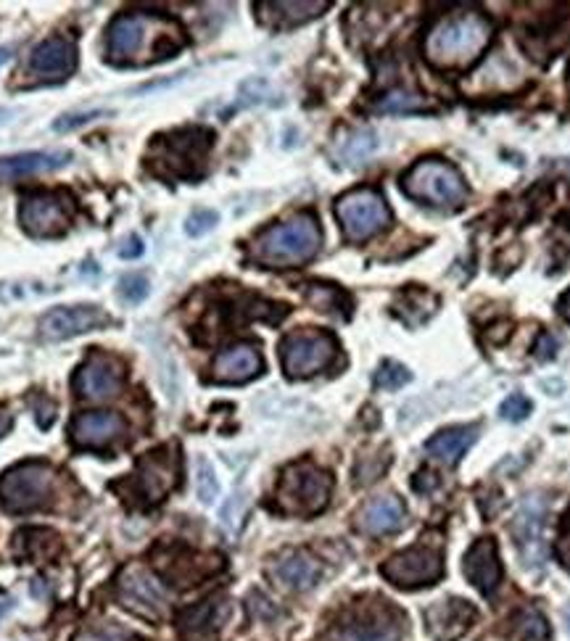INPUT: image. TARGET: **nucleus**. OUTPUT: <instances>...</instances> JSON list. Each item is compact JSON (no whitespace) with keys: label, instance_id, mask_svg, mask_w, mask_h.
<instances>
[{"label":"nucleus","instance_id":"1","mask_svg":"<svg viewBox=\"0 0 570 641\" xmlns=\"http://www.w3.org/2000/svg\"><path fill=\"white\" fill-rule=\"evenodd\" d=\"M188 45L175 19L154 11H127L107 32V58L116 66H143L172 58Z\"/></svg>","mask_w":570,"mask_h":641},{"label":"nucleus","instance_id":"2","mask_svg":"<svg viewBox=\"0 0 570 641\" xmlns=\"http://www.w3.org/2000/svg\"><path fill=\"white\" fill-rule=\"evenodd\" d=\"M494 40V24L481 11H451L431 26L423 53L431 66L444 71L470 69Z\"/></svg>","mask_w":570,"mask_h":641},{"label":"nucleus","instance_id":"3","mask_svg":"<svg viewBox=\"0 0 570 641\" xmlns=\"http://www.w3.org/2000/svg\"><path fill=\"white\" fill-rule=\"evenodd\" d=\"M320 246H323L320 222L310 211H304L261 230L252 243V256L265 267H301L317 256Z\"/></svg>","mask_w":570,"mask_h":641},{"label":"nucleus","instance_id":"4","mask_svg":"<svg viewBox=\"0 0 570 641\" xmlns=\"http://www.w3.org/2000/svg\"><path fill=\"white\" fill-rule=\"evenodd\" d=\"M214 132L188 128L159 135L148 148V169L161 180H199L206 169Z\"/></svg>","mask_w":570,"mask_h":641},{"label":"nucleus","instance_id":"5","mask_svg":"<svg viewBox=\"0 0 570 641\" xmlns=\"http://www.w3.org/2000/svg\"><path fill=\"white\" fill-rule=\"evenodd\" d=\"M333 475L312 462H297L286 467L275 488V510L288 518H312L331 501Z\"/></svg>","mask_w":570,"mask_h":641},{"label":"nucleus","instance_id":"6","mask_svg":"<svg viewBox=\"0 0 570 641\" xmlns=\"http://www.w3.org/2000/svg\"><path fill=\"white\" fill-rule=\"evenodd\" d=\"M402 190L415 201L449 211L460 209L470 194L460 169L451 167L444 158H421L402 177Z\"/></svg>","mask_w":570,"mask_h":641},{"label":"nucleus","instance_id":"7","mask_svg":"<svg viewBox=\"0 0 570 641\" xmlns=\"http://www.w3.org/2000/svg\"><path fill=\"white\" fill-rule=\"evenodd\" d=\"M56 471L45 462H22L0 475V507L5 512H32L51 505Z\"/></svg>","mask_w":570,"mask_h":641},{"label":"nucleus","instance_id":"8","mask_svg":"<svg viewBox=\"0 0 570 641\" xmlns=\"http://www.w3.org/2000/svg\"><path fill=\"white\" fill-rule=\"evenodd\" d=\"M338 343L327 330H293L280 343V360L288 378L301 380L312 378V375L323 373V369L336 360Z\"/></svg>","mask_w":570,"mask_h":641},{"label":"nucleus","instance_id":"9","mask_svg":"<svg viewBox=\"0 0 570 641\" xmlns=\"http://www.w3.org/2000/svg\"><path fill=\"white\" fill-rule=\"evenodd\" d=\"M336 217L344 235L354 243L383 233L391 224V209L385 198L372 188H357L336 201Z\"/></svg>","mask_w":570,"mask_h":641},{"label":"nucleus","instance_id":"10","mask_svg":"<svg viewBox=\"0 0 570 641\" xmlns=\"http://www.w3.org/2000/svg\"><path fill=\"white\" fill-rule=\"evenodd\" d=\"M180 484V452L177 446H161L137 460L133 478L127 486L137 494L141 505L154 507Z\"/></svg>","mask_w":570,"mask_h":641},{"label":"nucleus","instance_id":"11","mask_svg":"<svg viewBox=\"0 0 570 641\" xmlns=\"http://www.w3.org/2000/svg\"><path fill=\"white\" fill-rule=\"evenodd\" d=\"M380 573L399 589H421V586H434L444 576V557L434 546L415 544L385 560Z\"/></svg>","mask_w":570,"mask_h":641},{"label":"nucleus","instance_id":"12","mask_svg":"<svg viewBox=\"0 0 570 641\" xmlns=\"http://www.w3.org/2000/svg\"><path fill=\"white\" fill-rule=\"evenodd\" d=\"M19 222L32 237L67 235L75 222V201L67 194H32L19 207Z\"/></svg>","mask_w":570,"mask_h":641},{"label":"nucleus","instance_id":"13","mask_svg":"<svg viewBox=\"0 0 570 641\" xmlns=\"http://www.w3.org/2000/svg\"><path fill=\"white\" fill-rule=\"evenodd\" d=\"M120 603L135 616L159 620L167 612V592L146 567L130 565L120 576Z\"/></svg>","mask_w":570,"mask_h":641},{"label":"nucleus","instance_id":"14","mask_svg":"<svg viewBox=\"0 0 570 641\" xmlns=\"http://www.w3.org/2000/svg\"><path fill=\"white\" fill-rule=\"evenodd\" d=\"M111 322V317L103 312L101 307H93V303H80V307H56L51 312H45L41 317V339L43 341H67L75 339V335L90 333V330L107 328Z\"/></svg>","mask_w":570,"mask_h":641},{"label":"nucleus","instance_id":"15","mask_svg":"<svg viewBox=\"0 0 570 641\" xmlns=\"http://www.w3.org/2000/svg\"><path fill=\"white\" fill-rule=\"evenodd\" d=\"M402 639V618L391 607H365L362 612L344 620L331 641H399Z\"/></svg>","mask_w":570,"mask_h":641},{"label":"nucleus","instance_id":"16","mask_svg":"<svg viewBox=\"0 0 570 641\" xmlns=\"http://www.w3.org/2000/svg\"><path fill=\"white\" fill-rule=\"evenodd\" d=\"M27 69L37 82H62V79L71 77L77 69L75 40L64 35L43 40V43L35 45V51L30 53Z\"/></svg>","mask_w":570,"mask_h":641},{"label":"nucleus","instance_id":"17","mask_svg":"<svg viewBox=\"0 0 570 641\" xmlns=\"http://www.w3.org/2000/svg\"><path fill=\"white\" fill-rule=\"evenodd\" d=\"M124 380L122 362L109 354H90L75 375V391L88 401H107L120 394Z\"/></svg>","mask_w":570,"mask_h":641},{"label":"nucleus","instance_id":"18","mask_svg":"<svg viewBox=\"0 0 570 641\" xmlns=\"http://www.w3.org/2000/svg\"><path fill=\"white\" fill-rule=\"evenodd\" d=\"M478 612L470 603H465L460 597H449L444 603L431 605L425 610V620H428V629L438 641H455L460 639L470 626L476 623Z\"/></svg>","mask_w":570,"mask_h":641},{"label":"nucleus","instance_id":"19","mask_svg":"<svg viewBox=\"0 0 570 641\" xmlns=\"http://www.w3.org/2000/svg\"><path fill=\"white\" fill-rule=\"evenodd\" d=\"M407 523V507L396 494H380L370 499L357 515V528L370 537H385Z\"/></svg>","mask_w":570,"mask_h":641},{"label":"nucleus","instance_id":"20","mask_svg":"<svg viewBox=\"0 0 570 641\" xmlns=\"http://www.w3.org/2000/svg\"><path fill=\"white\" fill-rule=\"evenodd\" d=\"M465 576L481 594H491L502 581V563L494 539H478L465 554Z\"/></svg>","mask_w":570,"mask_h":641},{"label":"nucleus","instance_id":"21","mask_svg":"<svg viewBox=\"0 0 570 641\" xmlns=\"http://www.w3.org/2000/svg\"><path fill=\"white\" fill-rule=\"evenodd\" d=\"M124 431L122 415L116 412H82L71 420V441L85 449L109 446Z\"/></svg>","mask_w":570,"mask_h":641},{"label":"nucleus","instance_id":"22","mask_svg":"<svg viewBox=\"0 0 570 641\" xmlns=\"http://www.w3.org/2000/svg\"><path fill=\"white\" fill-rule=\"evenodd\" d=\"M257 375H261V354L248 343H238L217 354L209 378L214 383H246Z\"/></svg>","mask_w":570,"mask_h":641},{"label":"nucleus","instance_id":"23","mask_svg":"<svg viewBox=\"0 0 570 641\" xmlns=\"http://www.w3.org/2000/svg\"><path fill=\"white\" fill-rule=\"evenodd\" d=\"M327 0H280V3H259L257 16L261 24L275 30H291L312 19L323 16L327 11Z\"/></svg>","mask_w":570,"mask_h":641},{"label":"nucleus","instance_id":"24","mask_svg":"<svg viewBox=\"0 0 570 641\" xmlns=\"http://www.w3.org/2000/svg\"><path fill=\"white\" fill-rule=\"evenodd\" d=\"M513 533L526 563H541L544 557V505L539 499L523 501L513 520Z\"/></svg>","mask_w":570,"mask_h":641},{"label":"nucleus","instance_id":"25","mask_svg":"<svg viewBox=\"0 0 570 641\" xmlns=\"http://www.w3.org/2000/svg\"><path fill=\"white\" fill-rule=\"evenodd\" d=\"M71 154L67 151H43V154H16L0 158V180H19V177L37 175V172H54L67 167Z\"/></svg>","mask_w":570,"mask_h":641},{"label":"nucleus","instance_id":"26","mask_svg":"<svg viewBox=\"0 0 570 641\" xmlns=\"http://www.w3.org/2000/svg\"><path fill=\"white\" fill-rule=\"evenodd\" d=\"M227 612H231L227 599L212 597V599H206V603L188 607V610L180 616V629L182 633H188V637L206 639V637H212L222 623H225Z\"/></svg>","mask_w":570,"mask_h":641},{"label":"nucleus","instance_id":"27","mask_svg":"<svg viewBox=\"0 0 570 641\" xmlns=\"http://www.w3.org/2000/svg\"><path fill=\"white\" fill-rule=\"evenodd\" d=\"M275 578L286 586V589L293 592H306L317 584L320 576H323V567L314 557H310L306 552H293L286 554L283 560H278V565L272 567Z\"/></svg>","mask_w":570,"mask_h":641},{"label":"nucleus","instance_id":"28","mask_svg":"<svg viewBox=\"0 0 570 641\" xmlns=\"http://www.w3.org/2000/svg\"><path fill=\"white\" fill-rule=\"evenodd\" d=\"M476 428H449V431L431 435L425 441V452H428V457L444 462V465H457L462 454L476 444Z\"/></svg>","mask_w":570,"mask_h":641},{"label":"nucleus","instance_id":"29","mask_svg":"<svg viewBox=\"0 0 570 641\" xmlns=\"http://www.w3.org/2000/svg\"><path fill=\"white\" fill-rule=\"evenodd\" d=\"M304 294H306V299H310V303H314L317 309H325V312H340V309H344V314L349 317L351 301L340 288L325 286V283H312Z\"/></svg>","mask_w":570,"mask_h":641},{"label":"nucleus","instance_id":"30","mask_svg":"<svg viewBox=\"0 0 570 641\" xmlns=\"http://www.w3.org/2000/svg\"><path fill=\"white\" fill-rule=\"evenodd\" d=\"M515 637L521 641H549V623L536 607H526L515 618Z\"/></svg>","mask_w":570,"mask_h":641},{"label":"nucleus","instance_id":"31","mask_svg":"<svg viewBox=\"0 0 570 641\" xmlns=\"http://www.w3.org/2000/svg\"><path fill=\"white\" fill-rule=\"evenodd\" d=\"M423 109H428V101L421 96H415V92H404V90L389 92V96L378 101V111H383V114H412V111H423Z\"/></svg>","mask_w":570,"mask_h":641},{"label":"nucleus","instance_id":"32","mask_svg":"<svg viewBox=\"0 0 570 641\" xmlns=\"http://www.w3.org/2000/svg\"><path fill=\"white\" fill-rule=\"evenodd\" d=\"M195 491L204 505H214V499L220 497V478L206 457L195 460Z\"/></svg>","mask_w":570,"mask_h":641},{"label":"nucleus","instance_id":"33","mask_svg":"<svg viewBox=\"0 0 570 641\" xmlns=\"http://www.w3.org/2000/svg\"><path fill=\"white\" fill-rule=\"evenodd\" d=\"M19 539L27 541L30 546H24V554H30V557H35V554H41V557H51V554H56L58 550V539L54 531H43V528H32V531H22L19 533Z\"/></svg>","mask_w":570,"mask_h":641},{"label":"nucleus","instance_id":"34","mask_svg":"<svg viewBox=\"0 0 570 641\" xmlns=\"http://www.w3.org/2000/svg\"><path fill=\"white\" fill-rule=\"evenodd\" d=\"M410 380L412 373L404 365H399V362H383L376 373V386L383 388V391H396V388H402Z\"/></svg>","mask_w":570,"mask_h":641},{"label":"nucleus","instance_id":"35","mask_svg":"<svg viewBox=\"0 0 570 641\" xmlns=\"http://www.w3.org/2000/svg\"><path fill=\"white\" fill-rule=\"evenodd\" d=\"M372 148H376V137H372L370 132H357V135L351 137V143L344 148V162L349 164L365 162V158L372 154Z\"/></svg>","mask_w":570,"mask_h":641},{"label":"nucleus","instance_id":"36","mask_svg":"<svg viewBox=\"0 0 570 641\" xmlns=\"http://www.w3.org/2000/svg\"><path fill=\"white\" fill-rule=\"evenodd\" d=\"M217 211H212V209H199V211H193V214L188 217L186 220V233L190 237H201V235H206L209 230H214L217 228Z\"/></svg>","mask_w":570,"mask_h":641},{"label":"nucleus","instance_id":"37","mask_svg":"<svg viewBox=\"0 0 570 641\" xmlns=\"http://www.w3.org/2000/svg\"><path fill=\"white\" fill-rule=\"evenodd\" d=\"M148 280L143 275H127V277H122V283H120V294H122V299H127L130 303H137V301H143L148 296Z\"/></svg>","mask_w":570,"mask_h":641},{"label":"nucleus","instance_id":"38","mask_svg":"<svg viewBox=\"0 0 570 641\" xmlns=\"http://www.w3.org/2000/svg\"><path fill=\"white\" fill-rule=\"evenodd\" d=\"M502 418L510 422H521L530 415V401L523 394H513L510 399L502 401Z\"/></svg>","mask_w":570,"mask_h":641},{"label":"nucleus","instance_id":"39","mask_svg":"<svg viewBox=\"0 0 570 641\" xmlns=\"http://www.w3.org/2000/svg\"><path fill=\"white\" fill-rule=\"evenodd\" d=\"M75 641H135V637L124 629H90L82 631Z\"/></svg>","mask_w":570,"mask_h":641},{"label":"nucleus","instance_id":"40","mask_svg":"<svg viewBox=\"0 0 570 641\" xmlns=\"http://www.w3.org/2000/svg\"><path fill=\"white\" fill-rule=\"evenodd\" d=\"M101 114H103V111H88V114H80V117H62V119H56V122H54V130L64 132V130H69V128H77V124L93 122V119L101 117Z\"/></svg>","mask_w":570,"mask_h":641},{"label":"nucleus","instance_id":"41","mask_svg":"<svg viewBox=\"0 0 570 641\" xmlns=\"http://www.w3.org/2000/svg\"><path fill=\"white\" fill-rule=\"evenodd\" d=\"M555 354H557V341L549 333H541V339H539V343H536V349H534V356H536V360H541V362H549Z\"/></svg>","mask_w":570,"mask_h":641},{"label":"nucleus","instance_id":"42","mask_svg":"<svg viewBox=\"0 0 570 641\" xmlns=\"http://www.w3.org/2000/svg\"><path fill=\"white\" fill-rule=\"evenodd\" d=\"M143 254V241L141 237H127V241H124V246L120 248V256L122 259H135V256H141Z\"/></svg>","mask_w":570,"mask_h":641},{"label":"nucleus","instance_id":"43","mask_svg":"<svg viewBox=\"0 0 570 641\" xmlns=\"http://www.w3.org/2000/svg\"><path fill=\"white\" fill-rule=\"evenodd\" d=\"M41 418H37V422H41V428H48L51 422H54L56 418V407H54V401H48V399H43V407L41 409H35Z\"/></svg>","mask_w":570,"mask_h":641},{"label":"nucleus","instance_id":"44","mask_svg":"<svg viewBox=\"0 0 570 641\" xmlns=\"http://www.w3.org/2000/svg\"><path fill=\"white\" fill-rule=\"evenodd\" d=\"M557 554H560V563L570 567V533L557 541Z\"/></svg>","mask_w":570,"mask_h":641},{"label":"nucleus","instance_id":"45","mask_svg":"<svg viewBox=\"0 0 570 641\" xmlns=\"http://www.w3.org/2000/svg\"><path fill=\"white\" fill-rule=\"evenodd\" d=\"M560 312H562V317H566V320L570 322V288L566 290V294H562V299H560Z\"/></svg>","mask_w":570,"mask_h":641},{"label":"nucleus","instance_id":"46","mask_svg":"<svg viewBox=\"0 0 570 641\" xmlns=\"http://www.w3.org/2000/svg\"><path fill=\"white\" fill-rule=\"evenodd\" d=\"M9 428H11V418L5 412H0V435L9 433Z\"/></svg>","mask_w":570,"mask_h":641},{"label":"nucleus","instance_id":"47","mask_svg":"<svg viewBox=\"0 0 570 641\" xmlns=\"http://www.w3.org/2000/svg\"><path fill=\"white\" fill-rule=\"evenodd\" d=\"M566 626H568V631H570V605L566 607Z\"/></svg>","mask_w":570,"mask_h":641},{"label":"nucleus","instance_id":"48","mask_svg":"<svg viewBox=\"0 0 570 641\" xmlns=\"http://www.w3.org/2000/svg\"><path fill=\"white\" fill-rule=\"evenodd\" d=\"M3 58H9V51H3V53H0V62H3Z\"/></svg>","mask_w":570,"mask_h":641},{"label":"nucleus","instance_id":"49","mask_svg":"<svg viewBox=\"0 0 570 641\" xmlns=\"http://www.w3.org/2000/svg\"><path fill=\"white\" fill-rule=\"evenodd\" d=\"M568 90H570V66H568Z\"/></svg>","mask_w":570,"mask_h":641}]
</instances>
